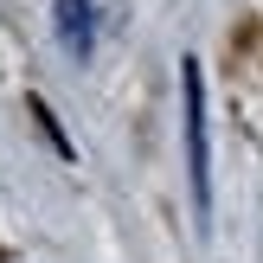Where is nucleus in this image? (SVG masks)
Instances as JSON below:
<instances>
[{"mask_svg": "<svg viewBox=\"0 0 263 263\" xmlns=\"http://www.w3.org/2000/svg\"><path fill=\"white\" fill-rule=\"evenodd\" d=\"M180 84H186V180H193V212H212V154H205V77L199 64L186 58V71H180Z\"/></svg>", "mask_w": 263, "mask_h": 263, "instance_id": "obj_1", "label": "nucleus"}, {"mask_svg": "<svg viewBox=\"0 0 263 263\" xmlns=\"http://www.w3.org/2000/svg\"><path fill=\"white\" fill-rule=\"evenodd\" d=\"M58 39L71 58H90L97 45V20H90V0H58Z\"/></svg>", "mask_w": 263, "mask_h": 263, "instance_id": "obj_2", "label": "nucleus"}]
</instances>
